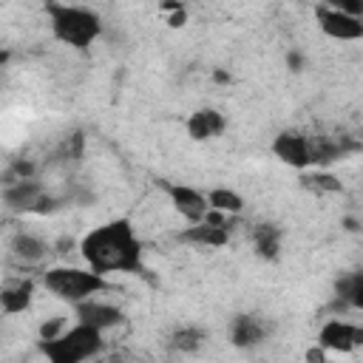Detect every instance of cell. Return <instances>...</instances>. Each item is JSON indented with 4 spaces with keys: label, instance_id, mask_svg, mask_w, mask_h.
<instances>
[{
    "label": "cell",
    "instance_id": "6da1fadb",
    "mask_svg": "<svg viewBox=\"0 0 363 363\" xmlns=\"http://www.w3.org/2000/svg\"><path fill=\"white\" fill-rule=\"evenodd\" d=\"M77 250H79L82 261L88 264V269H94L99 275H111V272L139 275V272H145L142 241H139V235L128 218H113V221H105V224L88 230L79 238Z\"/></svg>",
    "mask_w": 363,
    "mask_h": 363
},
{
    "label": "cell",
    "instance_id": "7a4b0ae2",
    "mask_svg": "<svg viewBox=\"0 0 363 363\" xmlns=\"http://www.w3.org/2000/svg\"><path fill=\"white\" fill-rule=\"evenodd\" d=\"M45 14L54 40L74 51H88L102 34V17L94 9L71 3H45Z\"/></svg>",
    "mask_w": 363,
    "mask_h": 363
},
{
    "label": "cell",
    "instance_id": "3957f363",
    "mask_svg": "<svg viewBox=\"0 0 363 363\" xmlns=\"http://www.w3.org/2000/svg\"><path fill=\"white\" fill-rule=\"evenodd\" d=\"M37 349L45 357V363H85V360H94L105 349V337L94 326L74 323L62 335L51 340H40Z\"/></svg>",
    "mask_w": 363,
    "mask_h": 363
},
{
    "label": "cell",
    "instance_id": "277c9868",
    "mask_svg": "<svg viewBox=\"0 0 363 363\" xmlns=\"http://www.w3.org/2000/svg\"><path fill=\"white\" fill-rule=\"evenodd\" d=\"M43 286L54 298L77 306V303L91 301L99 292L111 289V281L105 275H99L94 269H82V267H51L43 272Z\"/></svg>",
    "mask_w": 363,
    "mask_h": 363
},
{
    "label": "cell",
    "instance_id": "5b68a950",
    "mask_svg": "<svg viewBox=\"0 0 363 363\" xmlns=\"http://www.w3.org/2000/svg\"><path fill=\"white\" fill-rule=\"evenodd\" d=\"M318 346H323L326 352H337V354H349L354 349L363 346V326L340 320V318H329L320 329H318Z\"/></svg>",
    "mask_w": 363,
    "mask_h": 363
},
{
    "label": "cell",
    "instance_id": "8992f818",
    "mask_svg": "<svg viewBox=\"0 0 363 363\" xmlns=\"http://www.w3.org/2000/svg\"><path fill=\"white\" fill-rule=\"evenodd\" d=\"M315 20L318 28L329 37V40H340V43H354L363 40V20L335 9V6H318L315 9Z\"/></svg>",
    "mask_w": 363,
    "mask_h": 363
},
{
    "label": "cell",
    "instance_id": "52a82bcc",
    "mask_svg": "<svg viewBox=\"0 0 363 363\" xmlns=\"http://www.w3.org/2000/svg\"><path fill=\"white\" fill-rule=\"evenodd\" d=\"M164 193L173 204V210L187 221V224H201L204 216L210 213V201H207V193L190 187V184H182V182H170L164 184Z\"/></svg>",
    "mask_w": 363,
    "mask_h": 363
},
{
    "label": "cell",
    "instance_id": "ba28073f",
    "mask_svg": "<svg viewBox=\"0 0 363 363\" xmlns=\"http://www.w3.org/2000/svg\"><path fill=\"white\" fill-rule=\"evenodd\" d=\"M272 153H275L278 162H284L286 167H295V170H306L312 164L309 136H303L298 130H281L272 139Z\"/></svg>",
    "mask_w": 363,
    "mask_h": 363
},
{
    "label": "cell",
    "instance_id": "9c48e42d",
    "mask_svg": "<svg viewBox=\"0 0 363 363\" xmlns=\"http://www.w3.org/2000/svg\"><path fill=\"white\" fill-rule=\"evenodd\" d=\"M74 315H77V323L94 326V329H99V332L113 329V326H119V323L125 320V312H122L119 306L102 303V301H96V298L77 303V306H74Z\"/></svg>",
    "mask_w": 363,
    "mask_h": 363
},
{
    "label": "cell",
    "instance_id": "30bf717a",
    "mask_svg": "<svg viewBox=\"0 0 363 363\" xmlns=\"http://www.w3.org/2000/svg\"><path fill=\"white\" fill-rule=\"evenodd\" d=\"M184 128H187V136H190L193 142H210V139H216V136L224 133L227 116H224L218 108H196V111L187 116Z\"/></svg>",
    "mask_w": 363,
    "mask_h": 363
},
{
    "label": "cell",
    "instance_id": "8fae6325",
    "mask_svg": "<svg viewBox=\"0 0 363 363\" xmlns=\"http://www.w3.org/2000/svg\"><path fill=\"white\" fill-rule=\"evenodd\" d=\"M43 196H45V187H43L37 179L3 184V204H6L9 210H17V213H31Z\"/></svg>",
    "mask_w": 363,
    "mask_h": 363
},
{
    "label": "cell",
    "instance_id": "7c38bea8",
    "mask_svg": "<svg viewBox=\"0 0 363 363\" xmlns=\"http://www.w3.org/2000/svg\"><path fill=\"white\" fill-rule=\"evenodd\" d=\"M269 335V323H264L255 315H238L230 326V343L238 349H252L258 343H264Z\"/></svg>",
    "mask_w": 363,
    "mask_h": 363
},
{
    "label": "cell",
    "instance_id": "4fadbf2b",
    "mask_svg": "<svg viewBox=\"0 0 363 363\" xmlns=\"http://www.w3.org/2000/svg\"><path fill=\"white\" fill-rule=\"evenodd\" d=\"M34 301V281L31 278H14L6 281L0 289V306L6 315H20L31 306Z\"/></svg>",
    "mask_w": 363,
    "mask_h": 363
},
{
    "label": "cell",
    "instance_id": "5bb4252c",
    "mask_svg": "<svg viewBox=\"0 0 363 363\" xmlns=\"http://www.w3.org/2000/svg\"><path fill=\"white\" fill-rule=\"evenodd\" d=\"M179 241L182 244H193V247H210V250H218L230 241V227H213V224H190L179 233Z\"/></svg>",
    "mask_w": 363,
    "mask_h": 363
},
{
    "label": "cell",
    "instance_id": "9a60e30c",
    "mask_svg": "<svg viewBox=\"0 0 363 363\" xmlns=\"http://www.w3.org/2000/svg\"><path fill=\"white\" fill-rule=\"evenodd\" d=\"M309 145H312V164H318V167L332 164V162H337L343 153H349V150L357 147L354 142L329 139V136H309Z\"/></svg>",
    "mask_w": 363,
    "mask_h": 363
},
{
    "label": "cell",
    "instance_id": "2e32d148",
    "mask_svg": "<svg viewBox=\"0 0 363 363\" xmlns=\"http://www.w3.org/2000/svg\"><path fill=\"white\" fill-rule=\"evenodd\" d=\"M250 238H252V247H255V252L261 258H267V261L278 258V252H281V227H275V224H255L250 230Z\"/></svg>",
    "mask_w": 363,
    "mask_h": 363
},
{
    "label": "cell",
    "instance_id": "e0dca14e",
    "mask_svg": "<svg viewBox=\"0 0 363 363\" xmlns=\"http://www.w3.org/2000/svg\"><path fill=\"white\" fill-rule=\"evenodd\" d=\"M11 250L23 264H40L48 255V244L40 235H31V233H17L14 241H11Z\"/></svg>",
    "mask_w": 363,
    "mask_h": 363
},
{
    "label": "cell",
    "instance_id": "ac0fdd59",
    "mask_svg": "<svg viewBox=\"0 0 363 363\" xmlns=\"http://www.w3.org/2000/svg\"><path fill=\"white\" fill-rule=\"evenodd\" d=\"M207 201H210L213 210H221V213H227V216H238V213L244 210L241 193H235V190H230V187H210V190H207Z\"/></svg>",
    "mask_w": 363,
    "mask_h": 363
},
{
    "label": "cell",
    "instance_id": "d6986e66",
    "mask_svg": "<svg viewBox=\"0 0 363 363\" xmlns=\"http://www.w3.org/2000/svg\"><path fill=\"white\" fill-rule=\"evenodd\" d=\"M207 340V332L199 329V326H182L170 335V349L182 352V354H190V352H199Z\"/></svg>",
    "mask_w": 363,
    "mask_h": 363
},
{
    "label": "cell",
    "instance_id": "ffe728a7",
    "mask_svg": "<svg viewBox=\"0 0 363 363\" xmlns=\"http://www.w3.org/2000/svg\"><path fill=\"white\" fill-rule=\"evenodd\" d=\"M301 184L318 196H326V193H340L343 190V182L326 170H315V173H303L301 176Z\"/></svg>",
    "mask_w": 363,
    "mask_h": 363
},
{
    "label": "cell",
    "instance_id": "44dd1931",
    "mask_svg": "<svg viewBox=\"0 0 363 363\" xmlns=\"http://www.w3.org/2000/svg\"><path fill=\"white\" fill-rule=\"evenodd\" d=\"M337 295H340L343 303L363 312V272H352V275L340 278L337 281Z\"/></svg>",
    "mask_w": 363,
    "mask_h": 363
},
{
    "label": "cell",
    "instance_id": "7402d4cb",
    "mask_svg": "<svg viewBox=\"0 0 363 363\" xmlns=\"http://www.w3.org/2000/svg\"><path fill=\"white\" fill-rule=\"evenodd\" d=\"M62 332H65V320H62V315H54L51 320H45L40 326V340H51V337H57Z\"/></svg>",
    "mask_w": 363,
    "mask_h": 363
},
{
    "label": "cell",
    "instance_id": "603a6c76",
    "mask_svg": "<svg viewBox=\"0 0 363 363\" xmlns=\"http://www.w3.org/2000/svg\"><path fill=\"white\" fill-rule=\"evenodd\" d=\"M167 26H170V28H182V26H187V9L182 6V9L170 11V17H167Z\"/></svg>",
    "mask_w": 363,
    "mask_h": 363
},
{
    "label": "cell",
    "instance_id": "cb8c5ba5",
    "mask_svg": "<svg viewBox=\"0 0 363 363\" xmlns=\"http://www.w3.org/2000/svg\"><path fill=\"white\" fill-rule=\"evenodd\" d=\"M306 363H326V349H323V346L306 349Z\"/></svg>",
    "mask_w": 363,
    "mask_h": 363
},
{
    "label": "cell",
    "instance_id": "d4e9b609",
    "mask_svg": "<svg viewBox=\"0 0 363 363\" xmlns=\"http://www.w3.org/2000/svg\"><path fill=\"white\" fill-rule=\"evenodd\" d=\"M286 65H289V71H301L303 68V57L298 51H289L286 54Z\"/></svg>",
    "mask_w": 363,
    "mask_h": 363
},
{
    "label": "cell",
    "instance_id": "484cf974",
    "mask_svg": "<svg viewBox=\"0 0 363 363\" xmlns=\"http://www.w3.org/2000/svg\"><path fill=\"white\" fill-rule=\"evenodd\" d=\"M213 79L221 82V85H227V82H230V74H224V71H213Z\"/></svg>",
    "mask_w": 363,
    "mask_h": 363
},
{
    "label": "cell",
    "instance_id": "4316f807",
    "mask_svg": "<svg viewBox=\"0 0 363 363\" xmlns=\"http://www.w3.org/2000/svg\"><path fill=\"white\" fill-rule=\"evenodd\" d=\"M113 363H122V360H113Z\"/></svg>",
    "mask_w": 363,
    "mask_h": 363
}]
</instances>
